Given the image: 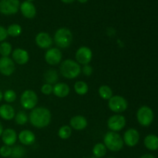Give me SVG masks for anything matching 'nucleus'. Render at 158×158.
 <instances>
[{"instance_id": "nucleus-35", "label": "nucleus", "mask_w": 158, "mask_h": 158, "mask_svg": "<svg viewBox=\"0 0 158 158\" xmlns=\"http://www.w3.org/2000/svg\"><path fill=\"white\" fill-rule=\"evenodd\" d=\"M81 71L83 72V73L84 74L85 76H87V77H89V76L92 75L93 68H92V66H89V64L84 65V66H83V67L81 69Z\"/></svg>"}, {"instance_id": "nucleus-33", "label": "nucleus", "mask_w": 158, "mask_h": 158, "mask_svg": "<svg viewBox=\"0 0 158 158\" xmlns=\"http://www.w3.org/2000/svg\"><path fill=\"white\" fill-rule=\"evenodd\" d=\"M12 154V148L6 145H3L0 148V155L2 157H9Z\"/></svg>"}, {"instance_id": "nucleus-10", "label": "nucleus", "mask_w": 158, "mask_h": 158, "mask_svg": "<svg viewBox=\"0 0 158 158\" xmlns=\"http://www.w3.org/2000/svg\"><path fill=\"white\" fill-rule=\"evenodd\" d=\"M76 60L79 64L87 65L93 58V52L87 46H81L77 50L75 54Z\"/></svg>"}, {"instance_id": "nucleus-38", "label": "nucleus", "mask_w": 158, "mask_h": 158, "mask_svg": "<svg viewBox=\"0 0 158 158\" xmlns=\"http://www.w3.org/2000/svg\"><path fill=\"white\" fill-rule=\"evenodd\" d=\"M61 1L63 2L66 3V4H69V3L73 2L75 1V0H61Z\"/></svg>"}, {"instance_id": "nucleus-14", "label": "nucleus", "mask_w": 158, "mask_h": 158, "mask_svg": "<svg viewBox=\"0 0 158 158\" xmlns=\"http://www.w3.org/2000/svg\"><path fill=\"white\" fill-rule=\"evenodd\" d=\"M35 43L41 49H49L53 43V40L47 32H39L35 38Z\"/></svg>"}, {"instance_id": "nucleus-5", "label": "nucleus", "mask_w": 158, "mask_h": 158, "mask_svg": "<svg viewBox=\"0 0 158 158\" xmlns=\"http://www.w3.org/2000/svg\"><path fill=\"white\" fill-rule=\"evenodd\" d=\"M38 103V97L35 92L32 89H26L22 94L20 97L21 106L25 110H32Z\"/></svg>"}, {"instance_id": "nucleus-37", "label": "nucleus", "mask_w": 158, "mask_h": 158, "mask_svg": "<svg viewBox=\"0 0 158 158\" xmlns=\"http://www.w3.org/2000/svg\"><path fill=\"white\" fill-rule=\"evenodd\" d=\"M140 158H156V157H154V155H152V154H144V155L141 156Z\"/></svg>"}, {"instance_id": "nucleus-23", "label": "nucleus", "mask_w": 158, "mask_h": 158, "mask_svg": "<svg viewBox=\"0 0 158 158\" xmlns=\"http://www.w3.org/2000/svg\"><path fill=\"white\" fill-rule=\"evenodd\" d=\"M44 79L46 83H49V84H56L59 79L58 73L56 69H49L47 71H46L44 74Z\"/></svg>"}, {"instance_id": "nucleus-36", "label": "nucleus", "mask_w": 158, "mask_h": 158, "mask_svg": "<svg viewBox=\"0 0 158 158\" xmlns=\"http://www.w3.org/2000/svg\"><path fill=\"white\" fill-rule=\"evenodd\" d=\"M8 37L7 29L3 26H0V43H2Z\"/></svg>"}, {"instance_id": "nucleus-44", "label": "nucleus", "mask_w": 158, "mask_h": 158, "mask_svg": "<svg viewBox=\"0 0 158 158\" xmlns=\"http://www.w3.org/2000/svg\"><path fill=\"white\" fill-rule=\"evenodd\" d=\"M108 158H115V157H108Z\"/></svg>"}, {"instance_id": "nucleus-34", "label": "nucleus", "mask_w": 158, "mask_h": 158, "mask_svg": "<svg viewBox=\"0 0 158 158\" xmlns=\"http://www.w3.org/2000/svg\"><path fill=\"white\" fill-rule=\"evenodd\" d=\"M52 89H53V86L49 83H45L43 85L41 88V92L45 95H50L52 94Z\"/></svg>"}, {"instance_id": "nucleus-16", "label": "nucleus", "mask_w": 158, "mask_h": 158, "mask_svg": "<svg viewBox=\"0 0 158 158\" xmlns=\"http://www.w3.org/2000/svg\"><path fill=\"white\" fill-rule=\"evenodd\" d=\"M1 137L4 145L9 147L15 144L17 138H18L17 133L15 132V130L11 129V128H7V129L4 130Z\"/></svg>"}, {"instance_id": "nucleus-2", "label": "nucleus", "mask_w": 158, "mask_h": 158, "mask_svg": "<svg viewBox=\"0 0 158 158\" xmlns=\"http://www.w3.org/2000/svg\"><path fill=\"white\" fill-rule=\"evenodd\" d=\"M60 73L63 77L69 80L77 78L81 73V66L77 61L68 59L60 64Z\"/></svg>"}, {"instance_id": "nucleus-7", "label": "nucleus", "mask_w": 158, "mask_h": 158, "mask_svg": "<svg viewBox=\"0 0 158 158\" xmlns=\"http://www.w3.org/2000/svg\"><path fill=\"white\" fill-rule=\"evenodd\" d=\"M108 106L110 110L116 114H120L127 110L128 103L126 99L120 95L113 96L108 101Z\"/></svg>"}, {"instance_id": "nucleus-21", "label": "nucleus", "mask_w": 158, "mask_h": 158, "mask_svg": "<svg viewBox=\"0 0 158 158\" xmlns=\"http://www.w3.org/2000/svg\"><path fill=\"white\" fill-rule=\"evenodd\" d=\"M15 111L13 106L9 104H2L0 106V117L5 120H11L15 118Z\"/></svg>"}, {"instance_id": "nucleus-22", "label": "nucleus", "mask_w": 158, "mask_h": 158, "mask_svg": "<svg viewBox=\"0 0 158 158\" xmlns=\"http://www.w3.org/2000/svg\"><path fill=\"white\" fill-rule=\"evenodd\" d=\"M144 146L150 151H157L158 150V137L154 134H149L143 140Z\"/></svg>"}, {"instance_id": "nucleus-18", "label": "nucleus", "mask_w": 158, "mask_h": 158, "mask_svg": "<svg viewBox=\"0 0 158 158\" xmlns=\"http://www.w3.org/2000/svg\"><path fill=\"white\" fill-rule=\"evenodd\" d=\"M88 122L86 117L82 115H77L73 117L69 121V125L72 129L75 131H83L87 127Z\"/></svg>"}, {"instance_id": "nucleus-29", "label": "nucleus", "mask_w": 158, "mask_h": 158, "mask_svg": "<svg viewBox=\"0 0 158 158\" xmlns=\"http://www.w3.org/2000/svg\"><path fill=\"white\" fill-rule=\"evenodd\" d=\"M12 45L8 42H2L0 43V55L2 57H9L12 52Z\"/></svg>"}, {"instance_id": "nucleus-13", "label": "nucleus", "mask_w": 158, "mask_h": 158, "mask_svg": "<svg viewBox=\"0 0 158 158\" xmlns=\"http://www.w3.org/2000/svg\"><path fill=\"white\" fill-rule=\"evenodd\" d=\"M15 69V63L9 57L0 58V73L6 77H9Z\"/></svg>"}, {"instance_id": "nucleus-12", "label": "nucleus", "mask_w": 158, "mask_h": 158, "mask_svg": "<svg viewBox=\"0 0 158 158\" xmlns=\"http://www.w3.org/2000/svg\"><path fill=\"white\" fill-rule=\"evenodd\" d=\"M123 143L130 148L136 146L140 140V134L134 128H129L125 131L123 137Z\"/></svg>"}, {"instance_id": "nucleus-39", "label": "nucleus", "mask_w": 158, "mask_h": 158, "mask_svg": "<svg viewBox=\"0 0 158 158\" xmlns=\"http://www.w3.org/2000/svg\"><path fill=\"white\" fill-rule=\"evenodd\" d=\"M3 127H2V124L1 123V122H0V137L2 136V132H3Z\"/></svg>"}, {"instance_id": "nucleus-1", "label": "nucleus", "mask_w": 158, "mask_h": 158, "mask_svg": "<svg viewBox=\"0 0 158 158\" xmlns=\"http://www.w3.org/2000/svg\"><path fill=\"white\" fill-rule=\"evenodd\" d=\"M52 115L49 109L43 106L35 107L29 114V120L31 124L35 128L42 129L50 123Z\"/></svg>"}, {"instance_id": "nucleus-25", "label": "nucleus", "mask_w": 158, "mask_h": 158, "mask_svg": "<svg viewBox=\"0 0 158 158\" xmlns=\"http://www.w3.org/2000/svg\"><path fill=\"white\" fill-rule=\"evenodd\" d=\"M74 90L78 95H85L89 91V86L84 81H77L74 84Z\"/></svg>"}, {"instance_id": "nucleus-43", "label": "nucleus", "mask_w": 158, "mask_h": 158, "mask_svg": "<svg viewBox=\"0 0 158 158\" xmlns=\"http://www.w3.org/2000/svg\"><path fill=\"white\" fill-rule=\"evenodd\" d=\"M89 158H97V157H89Z\"/></svg>"}, {"instance_id": "nucleus-8", "label": "nucleus", "mask_w": 158, "mask_h": 158, "mask_svg": "<svg viewBox=\"0 0 158 158\" xmlns=\"http://www.w3.org/2000/svg\"><path fill=\"white\" fill-rule=\"evenodd\" d=\"M20 7L19 0H1L0 12L3 15H10L17 13Z\"/></svg>"}, {"instance_id": "nucleus-11", "label": "nucleus", "mask_w": 158, "mask_h": 158, "mask_svg": "<svg viewBox=\"0 0 158 158\" xmlns=\"http://www.w3.org/2000/svg\"><path fill=\"white\" fill-rule=\"evenodd\" d=\"M62 52L57 48H49L45 54V60L50 66H56L62 60Z\"/></svg>"}, {"instance_id": "nucleus-26", "label": "nucleus", "mask_w": 158, "mask_h": 158, "mask_svg": "<svg viewBox=\"0 0 158 158\" xmlns=\"http://www.w3.org/2000/svg\"><path fill=\"white\" fill-rule=\"evenodd\" d=\"M98 93L100 97L103 100H109L113 97L112 89L107 85H103L100 86L98 89Z\"/></svg>"}, {"instance_id": "nucleus-28", "label": "nucleus", "mask_w": 158, "mask_h": 158, "mask_svg": "<svg viewBox=\"0 0 158 158\" xmlns=\"http://www.w3.org/2000/svg\"><path fill=\"white\" fill-rule=\"evenodd\" d=\"M6 29H7L8 35H10L12 37H17L21 35L22 33L21 26H19V24H15V23L10 25Z\"/></svg>"}, {"instance_id": "nucleus-3", "label": "nucleus", "mask_w": 158, "mask_h": 158, "mask_svg": "<svg viewBox=\"0 0 158 158\" xmlns=\"http://www.w3.org/2000/svg\"><path fill=\"white\" fill-rule=\"evenodd\" d=\"M103 144L106 149L113 152H117L122 150L124 143L120 134L114 131H109L103 137Z\"/></svg>"}, {"instance_id": "nucleus-30", "label": "nucleus", "mask_w": 158, "mask_h": 158, "mask_svg": "<svg viewBox=\"0 0 158 158\" xmlns=\"http://www.w3.org/2000/svg\"><path fill=\"white\" fill-rule=\"evenodd\" d=\"M29 120V116L24 111H19L15 116V121L19 125H25Z\"/></svg>"}, {"instance_id": "nucleus-41", "label": "nucleus", "mask_w": 158, "mask_h": 158, "mask_svg": "<svg viewBox=\"0 0 158 158\" xmlns=\"http://www.w3.org/2000/svg\"><path fill=\"white\" fill-rule=\"evenodd\" d=\"M87 1L88 0H78L79 2H80V3H86Z\"/></svg>"}, {"instance_id": "nucleus-19", "label": "nucleus", "mask_w": 158, "mask_h": 158, "mask_svg": "<svg viewBox=\"0 0 158 158\" xmlns=\"http://www.w3.org/2000/svg\"><path fill=\"white\" fill-rule=\"evenodd\" d=\"M20 10L23 16L27 19H33L36 15V9L32 2L25 1L20 5Z\"/></svg>"}, {"instance_id": "nucleus-27", "label": "nucleus", "mask_w": 158, "mask_h": 158, "mask_svg": "<svg viewBox=\"0 0 158 158\" xmlns=\"http://www.w3.org/2000/svg\"><path fill=\"white\" fill-rule=\"evenodd\" d=\"M72 128L70 126L68 125H64V126L61 127L58 131V135L63 140H66V139L69 138L72 135Z\"/></svg>"}, {"instance_id": "nucleus-17", "label": "nucleus", "mask_w": 158, "mask_h": 158, "mask_svg": "<svg viewBox=\"0 0 158 158\" xmlns=\"http://www.w3.org/2000/svg\"><path fill=\"white\" fill-rule=\"evenodd\" d=\"M18 139L22 144L25 146L32 145L35 142V135L29 130H23L19 134Z\"/></svg>"}, {"instance_id": "nucleus-40", "label": "nucleus", "mask_w": 158, "mask_h": 158, "mask_svg": "<svg viewBox=\"0 0 158 158\" xmlns=\"http://www.w3.org/2000/svg\"><path fill=\"white\" fill-rule=\"evenodd\" d=\"M2 99H3V94H2V92L0 90V102L2 100Z\"/></svg>"}, {"instance_id": "nucleus-9", "label": "nucleus", "mask_w": 158, "mask_h": 158, "mask_svg": "<svg viewBox=\"0 0 158 158\" xmlns=\"http://www.w3.org/2000/svg\"><path fill=\"white\" fill-rule=\"evenodd\" d=\"M126 126V118L123 115L115 114L108 119L107 127L110 131L118 132L122 131Z\"/></svg>"}, {"instance_id": "nucleus-42", "label": "nucleus", "mask_w": 158, "mask_h": 158, "mask_svg": "<svg viewBox=\"0 0 158 158\" xmlns=\"http://www.w3.org/2000/svg\"><path fill=\"white\" fill-rule=\"evenodd\" d=\"M32 1H34V0H27V2H32Z\"/></svg>"}, {"instance_id": "nucleus-32", "label": "nucleus", "mask_w": 158, "mask_h": 158, "mask_svg": "<svg viewBox=\"0 0 158 158\" xmlns=\"http://www.w3.org/2000/svg\"><path fill=\"white\" fill-rule=\"evenodd\" d=\"M16 94L13 89H7L6 92L3 94V99L5 101L8 103H13L16 100Z\"/></svg>"}, {"instance_id": "nucleus-15", "label": "nucleus", "mask_w": 158, "mask_h": 158, "mask_svg": "<svg viewBox=\"0 0 158 158\" xmlns=\"http://www.w3.org/2000/svg\"><path fill=\"white\" fill-rule=\"evenodd\" d=\"M12 60L19 65H25L29 62V52L21 48H17L12 52Z\"/></svg>"}, {"instance_id": "nucleus-24", "label": "nucleus", "mask_w": 158, "mask_h": 158, "mask_svg": "<svg viewBox=\"0 0 158 158\" xmlns=\"http://www.w3.org/2000/svg\"><path fill=\"white\" fill-rule=\"evenodd\" d=\"M106 148L103 143H98L94 145L93 148V154L94 156L97 158H102L106 154Z\"/></svg>"}, {"instance_id": "nucleus-6", "label": "nucleus", "mask_w": 158, "mask_h": 158, "mask_svg": "<svg viewBox=\"0 0 158 158\" xmlns=\"http://www.w3.org/2000/svg\"><path fill=\"white\" fill-rule=\"evenodd\" d=\"M137 119L138 123L143 127H148L154 120V112L152 109L148 106L140 107L137 113Z\"/></svg>"}, {"instance_id": "nucleus-20", "label": "nucleus", "mask_w": 158, "mask_h": 158, "mask_svg": "<svg viewBox=\"0 0 158 158\" xmlns=\"http://www.w3.org/2000/svg\"><path fill=\"white\" fill-rule=\"evenodd\" d=\"M69 92H70V88L68 84L65 83H56L53 86L52 94H54V95L59 98H64L67 97Z\"/></svg>"}, {"instance_id": "nucleus-4", "label": "nucleus", "mask_w": 158, "mask_h": 158, "mask_svg": "<svg viewBox=\"0 0 158 158\" xmlns=\"http://www.w3.org/2000/svg\"><path fill=\"white\" fill-rule=\"evenodd\" d=\"M54 42L58 47L66 49L73 42V33L67 28H60L54 34Z\"/></svg>"}, {"instance_id": "nucleus-31", "label": "nucleus", "mask_w": 158, "mask_h": 158, "mask_svg": "<svg viewBox=\"0 0 158 158\" xmlns=\"http://www.w3.org/2000/svg\"><path fill=\"white\" fill-rule=\"evenodd\" d=\"M26 154V150L23 147L17 145L14 148H12V154L11 157L12 158H23Z\"/></svg>"}]
</instances>
